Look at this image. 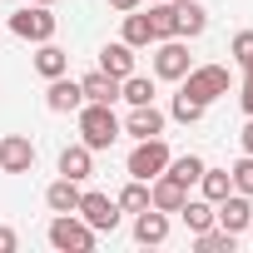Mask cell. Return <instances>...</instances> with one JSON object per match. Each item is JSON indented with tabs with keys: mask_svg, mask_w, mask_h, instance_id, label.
<instances>
[{
	"mask_svg": "<svg viewBox=\"0 0 253 253\" xmlns=\"http://www.w3.org/2000/svg\"><path fill=\"white\" fill-rule=\"evenodd\" d=\"M75 119H80V144H89L94 154L99 149H109L119 134H124V124H119V114H114V104H80L75 109Z\"/></svg>",
	"mask_w": 253,
	"mask_h": 253,
	"instance_id": "cell-1",
	"label": "cell"
},
{
	"mask_svg": "<svg viewBox=\"0 0 253 253\" xmlns=\"http://www.w3.org/2000/svg\"><path fill=\"white\" fill-rule=\"evenodd\" d=\"M55 30H60V15H55L50 5H35V0H25V5L10 15V35H20V40H30V45L55 40Z\"/></svg>",
	"mask_w": 253,
	"mask_h": 253,
	"instance_id": "cell-2",
	"label": "cell"
},
{
	"mask_svg": "<svg viewBox=\"0 0 253 253\" xmlns=\"http://www.w3.org/2000/svg\"><path fill=\"white\" fill-rule=\"evenodd\" d=\"M50 243H55L60 253H94L99 233H94L80 213H55V218H50Z\"/></svg>",
	"mask_w": 253,
	"mask_h": 253,
	"instance_id": "cell-3",
	"label": "cell"
},
{
	"mask_svg": "<svg viewBox=\"0 0 253 253\" xmlns=\"http://www.w3.org/2000/svg\"><path fill=\"white\" fill-rule=\"evenodd\" d=\"M169 144H164V134L159 139H134V149H129V164H124V169H129V179H159L164 169H169Z\"/></svg>",
	"mask_w": 253,
	"mask_h": 253,
	"instance_id": "cell-4",
	"label": "cell"
},
{
	"mask_svg": "<svg viewBox=\"0 0 253 253\" xmlns=\"http://www.w3.org/2000/svg\"><path fill=\"white\" fill-rule=\"evenodd\" d=\"M179 84H184V94H189V99L213 104V99H223V94H228V65H194Z\"/></svg>",
	"mask_w": 253,
	"mask_h": 253,
	"instance_id": "cell-5",
	"label": "cell"
},
{
	"mask_svg": "<svg viewBox=\"0 0 253 253\" xmlns=\"http://www.w3.org/2000/svg\"><path fill=\"white\" fill-rule=\"evenodd\" d=\"M149 50H154V75H159V80H184V75L194 70V55H189L184 35H174V40H154Z\"/></svg>",
	"mask_w": 253,
	"mask_h": 253,
	"instance_id": "cell-6",
	"label": "cell"
},
{
	"mask_svg": "<svg viewBox=\"0 0 253 253\" xmlns=\"http://www.w3.org/2000/svg\"><path fill=\"white\" fill-rule=\"evenodd\" d=\"M75 213H80L94 233H114V228H119V218H124V213H119V204H114L109 194H99V189H84Z\"/></svg>",
	"mask_w": 253,
	"mask_h": 253,
	"instance_id": "cell-7",
	"label": "cell"
},
{
	"mask_svg": "<svg viewBox=\"0 0 253 253\" xmlns=\"http://www.w3.org/2000/svg\"><path fill=\"white\" fill-rule=\"evenodd\" d=\"M119 124H124L129 139H159L164 124H169V114L154 109V104H129V119H119Z\"/></svg>",
	"mask_w": 253,
	"mask_h": 253,
	"instance_id": "cell-8",
	"label": "cell"
},
{
	"mask_svg": "<svg viewBox=\"0 0 253 253\" xmlns=\"http://www.w3.org/2000/svg\"><path fill=\"white\" fill-rule=\"evenodd\" d=\"M84 104V89H80V80H70V75H55V80H45V109L50 114H75Z\"/></svg>",
	"mask_w": 253,
	"mask_h": 253,
	"instance_id": "cell-9",
	"label": "cell"
},
{
	"mask_svg": "<svg viewBox=\"0 0 253 253\" xmlns=\"http://www.w3.org/2000/svg\"><path fill=\"white\" fill-rule=\"evenodd\" d=\"M248 218H253V199H248V194H238V189H233V194H223V199L213 204V223H218V228H228V233H243V228H248Z\"/></svg>",
	"mask_w": 253,
	"mask_h": 253,
	"instance_id": "cell-10",
	"label": "cell"
},
{
	"mask_svg": "<svg viewBox=\"0 0 253 253\" xmlns=\"http://www.w3.org/2000/svg\"><path fill=\"white\" fill-rule=\"evenodd\" d=\"M0 169H5V174H30L35 169L30 134H5V139H0Z\"/></svg>",
	"mask_w": 253,
	"mask_h": 253,
	"instance_id": "cell-11",
	"label": "cell"
},
{
	"mask_svg": "<svg viewBox=\"0 0 253 253\" xmlns=\"http://www.w3.org/2000/svg\"><path fill=\"white\" fill-rule=\"evenodd\" d=\"M164 238H169V213H164V209H154V204H149V209H139V213H134V243L159 248Z\"/></svg>",
	"mask_w": 253,
	"mask_h": 253,
	"instance_id": "cell-12",
	"label": "cell"
},
{
	"mask_svg": "<svg viewBox=\"0 0 253 253\" xmlns=\"http://www.w3.org/2000/svg\"><path fill=\"white\" fill-rule=\"evenodd\" d=\"M184 199H189V189H184L174 174H159V179H149V204H154V209H164V213H179V209H184Z\"/></svg>",
	"mask_w": 253,
	"mask_h": 253,
	"instance_id": "cell-13",
	"label": "cell"
},
{
	"mask_svg": "<svg viewBox=\"0 0 253 253\" xmlns=\"http://www.w3.org/2000/svg\"><path fill=\"white\" fill-rule=\"evenodd\" d=\"M60 174L75 179V184H84V179L94 174V149H89V144H65V149H60Z\"/></svg>",
	"mask_w": 253,
	"mask_h": 253,
	"instance_id": "cell-14",
	"label": "cell"
},
{
	"mask_svg": "<svg viewBox=\"0 0 253 253\" xmlns=\"http://www.w3.org/2000/svg\"><path fill=\"white\" fill-rule=\"evenodd\" d=\"M134 60H139V50H134V45H124V40H114V45H104V50H99V70H104V75H114V80L134 75Z\"/></svg>",
	"mask_w": 253,
	"mask_h": 253,
	"instance_id": "cell-15",
	"label": "cell"
},
{
	"mask_svg": "<svg viewBox=\"0 0 253 253\" xmlns=\"http://www.w3.org/2000/svg\"><path fill=\"white\" fill-rule=\"evenodd\" d=\"M149 30H154V40L179 35V0H149Z\"/></svg>",
	"mask_w": 253,
	"mask_h": 253,
	"instance_id": "cell-16",
	"label": "cell"
},
{
	"mask_svg": "<svg viewBox=\"0 0 253 253\" xmlns=\"http://www.w3.org/2000/svg\"><path fill=\"white\" fill-rule=\"evenodd\" d=\"M80 89H84V99H89V104H114V99H119V80H114V75H104V70L80 75Z\"/></svg>",
	"mask_w": 253,
	"mask_h": 253,
	"instance_id": "cell-17",
	"label": "cell"
},
{
	"mask_svg": "<svg viewBox=\"0 0 253 253\" xmlns=\"http://www.w3.org/2000/svg\"><path fill=\"white\" fill-rule=\"evenodd\" d=\"M35 75L40 80H55V75H70V55L55 45V40H40V50H35Z\"/></svg>",
	"mask_w": 253,
	"mask_h": 253,
	"instance_id": "cell-18",
	"label": "cell"
},
{
	"mask_svg": "<svg viewBox=\"0 0 253 253\" xmlns=\"http://www.w3.org/2000/svg\"><path fill=\"white\" fill-rule=\"evenodd\" d=\"M80 194H84V189H80L75 179L60 174V179L45 189V204H50V213H75V209H80Z\"/></svg>",
	"mask_w": 253,
	"mask_h": 253,
	"instance_id": "cell-19",
	"label": "cell"
},
{
	"mask_svg": "<svg viewBox=\"0 0 253 253\" xmlns=\"http://www.w3.org/2000/svg\"><path fill=\"white\" fill-rule=\"evenodd\" d=\"M119 40H124V45H134V50H149V45H154L149 15H139V10H124V30H119Z\"/></svg>",
	"mask_w": 253,
	"mask_h": 253,
	"instance_id": "cell-20",
	"label": "cell"
},
{
	"mask_svg": "<svg viewBox=\"0 0 253 253\" xmlns=\"http://www.w3.org/2000/svg\"><path fill=\"white\" fill-rule=\"evenodd\" d=\"M209 30V10L199 5V0H179V35L184 40H199Z\"/></svg>",
	"mask_w": 253,
	"mask_h": 253,
	"instance_id": "cell-21",
	"label": "cell"
},
{
	"mask_svg": "<svg viewBox=\"0 0 253 253\" xmlns=\"http://www.w3.org/2000/svg\"><path fill=\"white\" fill-rule=\"evenodd\" d=\"M223 194H233V174H228V169H209V164H204V174H199V199L218 204Z\"/></svg>",
	"mask_w": 253,
	"mask_h": 253,
	"instance_id": "cell-22",
	"label": "cell"
},
{
	"mask_svg": "<svg viewBox=\"0 0 253 253\" xmlns=\"http://www.w3.org/2000/svg\"><path fill=\"white\" fill-rule=\"evenodd\" d=\"M119 99H124V104H154V80L139 75V70L124 75V80H119Z\"/></svg>",
	"mask_w": 253,
	"mask_h": 253,
	"instance_id": "cell-23",
	"label": "cell"
},
{
	"mask_svg": "<svg viewBox=\"0 0 253 253\" xmlns=\"http://www.w3.org/2000/svg\"><path fill=\"white\" fill-rule=\"evenodd\" d=\"M194 248L199 253H233L238 248V233H228V228H204V233H194Z\"/></svg>",
	"mask_w": 253,
	"mask_h": 253,
	"instance_id": "cell-24",
	"label": "cell"
},
{
	"mask_svg": "<svg viewBox=\"0 0 253 253\" xmlns=\"http://www.w3.org/2000/svg\"><path fill=\"white\" fill-rule=\"evenodd\" d=\"M179 218L189 223V233H204V228H213V204L209 199H184Z\"/></svg>",
	"mask_w": 253,
	"mask_h": 253,
	"instance_id": "cell-25",
	"label": "cell"
},
{
	"mask_svg": "<svg viewBox=\"0 0 253 253\" xmlns=\"http://www.w3.org/2000/svg\"><path fill=\"white\" fill-rule=\"evenodd\" d=\"M164 174H174L184 189H194V184H199V174H204V159H199V154H174Z\"/></svg>",
	"mask_w": 253,
	"mask_h": 253,
	"instance_id": "cell-26",
	"label": "cell"
},
{
	"mask_svg": "<svg viewBox=\"0 0 253 253\" xmlns=\"http://www.w3.org/2000/svg\"><path fill=\"white\" fill-rule=\"evenodd\" d=\"M114 204H119V213H139V209H149V184H144V179H129V184L119 189Z\"/></svg>",
	"mask_w": 253,
	"mask_h": 253,
	"instance_id": "cell-27",
	"label": "cell"
},
{
	"mask_svg": "<svg viewBox=\"0 0 253 253\" xmlns=\"http://www.w3.org/2000/svg\"><path fill=\"white\" fill-rule=\"evenodd\" d=\"M204 109H209V104H199V99H189L184 89H179V94H174V104H169V114H174L179 124H199V119H204Z\"/></svg>",
	"mask_w": 253,
	"mask_h": 253,
	"instance_id": "cell-28",
	"label": "cell"
},
{
	"mask_svg": "<svg viewBox=\"0 0 253 253\" xmlns=\"http://www.w3.org/2000/svg\"><path fill=\"white\" fill-rule=\"evenodd\" d=\"M228 174H233V189L253 199V154H243V159H238V164H233Z\"/></svg>",
	"mask_w": 253,
	"mask_h": 253,
	"instance_id": "cell-29",
	"label": "cell"
},
{
	"mask_svg": "<svg viewBox=\"0 0 253 253\" xmlns=\"http://www.w3.org/2000/svg\"><path fill=\"white\" fill-rule=\"evenodd\" d=\"M228 55H233L238 65H243V60H253V30H238V35H233V45H228Z\"/></svg>",
	"mask_w": 253,
	"mask_h": 253,
	"instance_id": "cell-30",
	"label": "cell"
},
{
	"mask_svg": "<svg viewBox=\"0 0 253 253\" xmlns=\"http://www.w3.org/2000/svg\"><path fill=\"white\" fill-rule=\"evenodd\" d=\"M238 104H243V114H253V75H243V84H238Z\"/></svg>",
	"mask_w": 253,
	"mask_h": 253,
	"instance_id": "cell-31",
	"label": "cell"
},
{
	"mask_svg": "<svg viewBox=\"0 0 253 253\" xmlns=\"http://www.w3.org/2000/svg\"><path fill=\"white\" fill-rule=\"evenodd\" d=\"M20 248V238H15V228H5V223H0V253H15Z\"/></svg>",
	"mask_w": 253,
	"mask_h": 253,
	"instance_id": "cell-32",
	"label": "cell"
},
{
	"mask_svg": "<svg viewBox=\"0 0 253 253\" xmlns=\"http://www.w3.org/2000/svg\"><path fill=\"white\" fill-rule=\"evenodd\" d=\"M238 144H243V154H253V114L243 119V129H238Z\"/></svg>",
	"mask_w": 253,
	"mask_h": 253,
	"instance_id": "cell-33",
	"label": "cell"
},
{
	"mask_svg": "<svg viewBox=\"0 0 253 253\" xmlns=\"http://www.w3.org/2000/svg\"><path fill=\"white\" fill-rule=\"evenodd\" d=\"M109 10H119V15L124 10H139V0H109Z\"/></svg>",
	"mask_w": 253,
	"mask_h": 253,
	"instance_id": "cell-34",
	"label": "cell"
},
{
	"mask_svg": "<svg viewBox=\"0 0 253 253\" xmlns=\"http://www.w3.org/2000/svg\"><path fill=\"white\" fill-rule=\"evenodd\" d=\"M243 233H248V238H253V218H248V228H243Z\"/></svg>",
	"mask_w": 253,
	"mask_h": 253,
	"instance_id": "cell-35",
	"label": "cell"
},
{
	"mask_svg": "<svg viewBox=\"0 0 253 253\" xmlns=\"http://www.w3.org/2000/svg\"><path fill=\"white\" fill-rule=\"evenodd\" d=\"M35 5H55V0H35Z\"/></svg>",
	"mask_w": 253,
	"mask_h": 253,
	"instance_id": "cell-36",
	"label": "cell"
}]
</instances>
